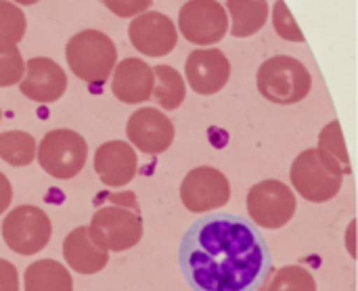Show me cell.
Returning a JSON list of instances; mask_svg holds the SVG:
<instances>
[{
    "mask_svg": "<svg viewBox=\"0 0 358 291\" xmlns=\"http://www.w3.org/2000/svg\"><path fill=\"white\" fill-rule=\"evenodd\" d=\"M23 291H73V281L61 262L38 260L25 269Z\"/></svg>",
    "mask_w": 358,
    "mask_h": 291,
    "instance_id": "18",
    "label": "cell"
},
{
    "mask_svg": "<svg viewBox=\"0 0 358 291\" xmlns=\"http://www.w3.org/2000/svg\"><path fill=\"white\" fill-rule=\"evenodd\" d=\"M268 291H317V281L310 271L289 264L268 279Z\"/></svg>",
    "mask_w": 358,
    "mask_h": 291,
    "instance_id": "23",
    "label": "cell"
},
{
    "mask_svg": "<svg viewBox=\"0 0 358 291\" xmlns=\"http://www.w3.org/2000/svg\"><path fill=\"white\" fill-rule=\"evenodd\" d=\"M296 195L281 180H262L248 193L250 218L262 229H281L296 214Z\"/></svg>",
    "mask_w": 358,
    "mask_h": 291,
    "instance_id": "8",
    "label": "cell"
},
{
    "mask_svg": "<svg viewBox=\"0 0 358 291\" xmlns=\"http://www.w3.org/2000/svg\"><path fill=\"white\" fill-rule=\"evenodd\" d=\"M153 73H155V86H153L155 103L168 111L178 109L187 97L182 76L170 65H157V67H153Z\"/></svg>",
    "mask_w": 358,
    "mask_h": 291,
    "instance_id": "20",
    "label": "cell"
},
{
    "mask_svg": "<svg viewBox=\"0 0 358 291\" xmlns=\"http://www.w3.org/2000/svg\"><path fill=\"white\" fill-rule=\"evenodd\" d=\"M126 136L138 151L159 155L170 149L174 141V124L164 111L155 107H141L128 118Z\"/></svg>",
    "mask_w": 358,
    "mask_h": 291,
    "instance_id": "11",
    "label": "cell"
},
{
    "mask_svg": "<svg viewBox=\"0 0 358 291\" xmlns=\"http://www.w3.org/2000/svg\"><path fill=\"white\" fill-rule=\"evenodd\" d=\"M71 73L90 86H103L115 69L117 48L113 40L99 29H82L65 46Z\"/></svg>",
    "mask_w": 358,
    "mask_h": 291,
    "instance_id": "3",
    "label": "cell"
},
{
    "mask_svg": "<svg viewBox=\"0 0 358 291\" xmlns=\"http://www.w3.org/2000/svg\"><path fill=\"white\" fill-rule=\"evenodd\" d=\"M128 38L132 46L145 57H166L178 42L174 21L157 10H147L134 17L128 25Z\"/></svg>",
    "mask_w": 358,
    "mask_h": 291,
    "instance_id": "12",
    "label": "cell"
},
{
    "mask_svg": "<svg viewBox=\"0 0 358 291\" xmlns=\"http://www.w3.org/2000/svg\"><path fill=\"white\" fill-rule=\"evenodd\" d=\"M0 118H2V111H0Z\"/></svg>",
    "mask_w": 358,
    "mask_h": 291,
    "instance_id": "33",
    "label": "cell"
},
{
    "mask_svg": "<svg viewBox=\"0 0 358 291\" xmlns=\"http://www.w3.org/2000/svg\"><path fill=\"white\" fill-rule=\"evenodd\" d=\"M185 73L191 90L210 97L227 86L231 78V63L218 48H199L187 57Z\"/></svg>",
    "mask_w": 358,
    "mask_h": 291,
    "instance_id": "13",
    "label": "cell"
},
{
    "mask_svg": "<svg viewBox=\"0 0 358 291\" xmlns=\"http://www.w3.org/2000/svg\"><path fill=\"white\" fill-rule=\"evenodd\" d=\"M346 250L350 254V258H357V220H352L348 225V231H346Z\"/></svg>",
    "mask_w": 358,
    "mask_h": 291,
    "instance_id": "30",
    "label": "cell"
},
{
    "mask_svg": "<svg viewBox=\"0 0 358 291\" xmlns=\"http://www.w3.org/2000/svg\"><path fill=\"white\" fill-rule=\"evenodd\" d=\"M10 201H13V187H10V180L0 172V216L10 208Z\"/></svg>",
    "mask_w": 358,
    "mask_h": 291,
    "instance_id": "29",
    "label": "cell"
},
{
    "mask_svg": "<svg viewBox=\"0 0 358 291\" xmlns=\"http://www.w3.org/2000/svg\"><path fill=\"white\" fill-rule=\"evenodd\" d=\"M38 155L36 139L23 130H8L0 134V159L13 168L29 166Z\"/></svg>",
    "mask_w": 358,
    "mask_h": 291,
    "instance_id": "21",
    "label": "cell"
},
{
    "mask_svg": "<svg viewBox=\"0 0 358 291\" xmlns=\"http://www.w3.org/2000/svg\"><path fill=\"white\" fill-rule=\"evenodd\" d=\"M178 262L195 291H254L271 271L262 233L235 214H210L180 239Z\"/></svg>",
    "mask_w": 358,
    "mask_h": 291,
    "instance_id": "1",
    "label": "cell"
},
{
    "mask_svg": "<svg viewBox=\"0 0 358 291\" xmlns=\"http://www.w3.org/2000/svg\"><path fill=\"white\" fill-rule=\"evenodd\" d=\"M36 159L52 178L69 180L84 170L88 159V143L76 130L57 128L42 136Z\"/></svg>",
    "mask_w": 358,
    "mask_h": 291,
    "instance_id": "5",
    "label": "cell"
},
{
    "mask_svg": "<svg viewBox=\"0 0 358 291\" xmlns=\"http://www.w3.org/2000/svg\"><path fill=\"white\" fill-rule=\"evenodd\" d=\"M289 178L300 197L313 204H325L340 193L344 176L321 155L319 149H306L294 159Z\"/></svg>",
    "mask_w": 358,
    "mask_h": 291,
    "instance_id": "6",
    "label": "cell"
},
{
    "mask_svg": "<svg viewBox=\"0 0 358 291\" xmlns=\"http://www.w3.org/2000/svg\"><path fill=\"white\" fill-rule=\"evenodd\" d=\"M260 291H268V283H266V285H264V288H262Z\"/></svg>",
    "mask_w": 358,
    "mask_h": 291,
    "instance_id": "32",
    "label": "cell"
},
{
    "mask_svg": "<svg viewBox=\"0 0 358 291\" xmlns=\"http://www.w3.org/2000/svg\"><path fill=\"white\" fill-rule=\"evenodd\" d=\"M229 199H231V183L220 170L212 166L193 168L180 183V201L193 214H203L224 208Z\"/></svg>",
    "mask_w": 358,
    "mask_h": 291,
    "instance_id": "9",
    "label": "cell"
},
{
    "mask_svg": "<svg viewBox=\"0 0 358 291\" xmlns=\"http://www.w3.org/2000/svg\"><path fill=\"white\" fill-rule=\"evenodd\" d=\"M63 258L71 271L80 275H96L107 267L109 252L90 239L88 227H78L63 239Z\"/></svg>",
    "mask_w": 358,
    "mask_h": 291,
    "instance_id": "17",
    "label": "cell"
},
{
    "mask_svg": "<svg viewBox=\"0 0 358 291\" xmlns=\"http://www.w3.org/2000/svg\"><path fill=\"white\" fill-rule=\"evenodd\" d=\"M107 204H101L90 218V239L107 252L132 250L143 239V216L136 195L130 191L105 195Z\"/></svg>",
    "mask_w": 358,
    "mask_h": 291,
    "instance_id": "2",
    "label": "cell"
},
{
    "mask_svg": "<svg viewBox=\"0 0 358 291\" xmlns=\"http://www.w3.org/2000/svg\"><path fill=\"white\" fill-rule=\"evenodd\" d=\"M0 291H19V273L15 264L0 258Z\"/></svg>",
    "mask_w": 358,
    "mask_h": 291,
    "instance_id": "28",
    "label": "cell"
},
{
    "mask_svg": "<svg viewBox=\"0 0 358 291\" xmlns=\"http://www.w3.org/2000/svg\"><path fill=\"white\" fill-rule=\"evenodd\" d=\"M273 27L275 31L283 38V40H289V42H304V34L302 29L298 27L296 19L292 17L285 0H277L275 2V8H273Z\"/></svg>",
    "mask_w": 358,
    "mask_h": 291,
    "instance_id": "26",
    "label": "cell"
},
{
    "mask_svg": "<svg viewBox=\"0 0 358 291\" xmlns=\"http://www.w3.org/2000/svg\"><path fill=\"white\" fill-rule=\"evenodd\" d=\"M19 90L34 103H55L67 90V76L57 61L48 57H34L25 63Z\"/></svg>",
    "mask_w": 358,
    "mask_h": 291,
    "instance_id": "14",
    "label": "cell"
},
{
    "mask_svg": "<svg viewBox=\"0 0 358 291\" xmlns=\"http://www.w3.org/2000/svg\"><path fill=\"white\" fill-rule=\"evenodd\" d=\"M321 155L342 174H350L352 168H350V155H348V149H346V141H344V134H342V128H340V122L334 120L329 122L321 134H319V147Z\"/></svg>",
    "mask_w": 358,
    "mask_h": 291,
    "instance_id": "22",
    "label": "cell"
},
{
    "mask_svg": "<svg viewBox=\"0 0 358 291\" xmlns=\"http://www.w3.org/2000/svg\"><path fill=\"white\" fill-rule=\"evenodd\" d=\"M182 36L199 46L216 44L229 29V15L216 0H189L178 13Z\"/></svg>",
    "mask_w": 358,
    "mask_h": 291,
    "instance_id": "10",
    "label": "cell"
},
{
    "mask_svg": "<svg viewBox=\"0 0 358 291\" xmlns=\"http://www.w3.org/2000/svg\"><path fill=\"white\" fill-rule=\"evenodd\" d=\"M111 80V92L126 105H138L153 97L155 73L143 59H124L115 65Z\"/></svg>",
    "mask_w": 358,
    "mask_h": 291,
    "instance_id": "16",
    "label": "cell"
},
{
    "mask_svg": "<svg viewBox=\"0 0 358 291\" xmlns=\"http://www.w3.org/2000/svg\"><path fill=\"white\" fill-rule=\"evenodd\" d=\"M256 86L266 101L275 105H294L308 97L313 78L298 59L289 55H277L260 65L256 73Z\"/></svg>",
    "mask_w": 358,
    "mask_h": 291,
    "instance_id": "4",
    "label": "cell"
},
{
    "mask_svg": "<svg viewBox=\"0 0 358 291\" xmlns=\"http://www.w3.org/2000/svg\"><path fill=\"white\" fill-rule=\"evenodd\" d=\"M231 15V34L235 38H248L262 29L268 17V4L264 0H227Z\"/></svg>",
    "mask_w": 358,
    "mask_h": 291,
    "instance_id": "19",
    "label": "cell"
},
{
    "mask_svg": "<svg viewBox=\"0 0 358 291\" xmlns=\"http://www.w3.org/2000/svg\"><path fill=\"white\" fill-rule=\"evenodd\" d=\"M25 27H27V19L23 10L15 6V2L0 0V38L17 44L25 36Z\"/></svg>",
    "mask_w": 358,
    "mask_h": 291,
    "instance_id": "25",
    "label": "cell"
},
{
    "mask_svg": "<svg viewBox=\"0 0 358 291\" xmlns=\"http://www.w3.org/2000/svg\"><path fill=\"white\" fill-rule=\"evenodd\" d=\"M25 63L15 42L0 38V88L15 86L23 80Z\"/></svg>",
    "mask_w": 358,
    "mask_h": 291,
    "instance_id": "24",
    "label": "cell"
},
{
    "mask_svg": "<svg viewBox=\"0 0 358 291\" xmlns=\"http://www.w3.org/2000/svg\"><path fill=\"white\" fill-rule=\"evenodd\" d=\"M13 2H17V4H36L40 0H13Z\"/></svg>",
    "mask_w": 358,
    "mask_h": 291,
    "instance_id": "31",
    "label": "cell"
},
{
    "mask_svg": "<svg viewBox=\"0 0 358 291\" xmlns=\"http://www.w3.org/2000/svg\"><path fill=\"white\" fill-rule=\"evenodd\" d=\"M153 0H103V4L117 17H138L143 13H147V8L151 6Z\"/></svg>",
    "mask_w": 358,
    "mask_h": 291,
    "instance_id": "27",
    "label": "cell"
},
{
    "mask_svg": "<svg viewBox=\"0 0 358 291\" xmlns=\"http://www.w3.org/2000/svg\"><path fill=\"white\" fill-rule=\"evenodd\" d=\"M138 170V157L130 143L107 141L94 153V172L105 187L120 189L132 183Z\"/></svg>",
    "mask_w": 358,
    "mask_h": 291,
    "instance_id": "15",
    "label": "cell"
},
{
    "mask_svg": "<svg viewBox=\"0 0 358 291\" xmlns=\"http://www.w3.org/2000/svg\"><path fill=\"white\" fill-rule=\"evenodd\" d=\"M52 237V222L48 214L36 206H19L2 220V239L8 250L19 256H34L42 252Z\"/></svg>",
    "mask_w": 358,
    "mask_h": 291,
    "instance_id": "7",
    "label": "cell"
}]
</instances>
